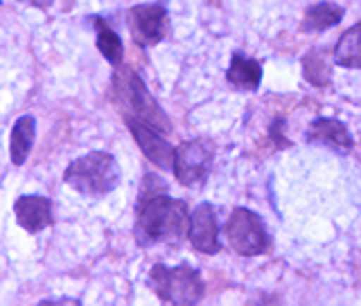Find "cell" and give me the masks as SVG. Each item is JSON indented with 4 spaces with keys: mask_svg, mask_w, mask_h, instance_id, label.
Segmentation results:
<instances>
[{
    "mask_svg": "<svg viewBox=\"0 0 361 306\" xmlns=\"http://www.w3.org/2000/svg\"><path fill=\"white\" fill-rule=\"evenodd\" d=\"M161 178L147 176L135 205V241L149 248L158 243H176L190 225L183 200L167 196Z\"/></svg>",
    "mask_w": 361,
    "mask_h": 306,
    "instance_id": "6da1fadb",
    "label": "cell"
},
{
    "mask_svg": "<svg viewBox=\"0 0 361 306\" xmlns=\"http://www.w3.org/2000/svg\"><path fill=\"white\" fill-rule=\"evenodd\" d=\"M63 180L79 194L88 198H99L111 194L120 183V167L116 158L104 151H93L77 158L66 169Z\"/></svg>",
    "mask_w": 361,
    "mask_h": 306,
    "instance_id": "7a4b0ae2",
    "label": "cell"
},
{
    "mask_svg": "<svg viewBox=\"0 0 361 306\" xmlns=\"http://www.w3.org/2000/svg\"><path fill=\"white\" fill-rule=\"evenodd\" d=\"M113 88H116L118 101L129 110L127 117L140 120L161 133L169 131V120L165 117L161 106L156 104V99L149 95V90L145 88L142 79L133 70H129V68H120L116 77H113Z\"/></svg>",
    "mask_w": 361,
    "mask_h": 306,
    "instance_id": "3957f363",
    "label": "cell"
},
{
    "mask_svg": "<svg viewBox=\"0 0 361 306\" xmlns=\"http://www.w3.org/2000/svg\"><path fill=\"white\" fill-rule=\"evenodd\" d=\"M149 286L163 302L176 306L197 304L203 298V281L190 266H154L149 273Z\"/></svg>",
    "mask_w": 361,
    "mask_h": 306,
    "instance_id": "277c9868",
    "label": "cell"
},
{
    "mask_svg": "<svg viewBox=\"0 0 361 306\" xmlns=\"http://www.w3.org/2000/svg\"><path fill=\"white\" fill-rule=\"evenodd\" d=\"M226 239H228V246L233 250L242 257L262 255L269 248V234L264 230V223L257 219V214L244 208H237L231 214L228 223H226Z\"/></svg>",
    "mask_w": 361,
    "mask_h": 306,
    "instance_id": "5b68a950",
    "label": "cell"
},
{
    "mask_svg": "<svg viewBox=\"0 0 361 306\" xmlns=\"http://www.w3.org/2000/svg\"><path fill=\"white\" fill-rule=\"evenodd\" d=\"M212 144L203 140L183 142L174 149V174L183 185L195 187L208 178L212 167Z\"/></svg>",
    "mask_w": 361,
    "mask_h": 306,
    "instance_id": "8992f818",
    "label": "cell"
},
{
    "mask_svg": "<svg viewBox=\"0 0 361 306\" xmlns=\"http://www.w3.org/2000/svg\"><path fill=\"white\" fill-rule=\"evenodd\" d=\"M129 32L140 48H152L161 43L167 30V9L163 3L135 5L129 9Z\"/></svg>",
    "mask_w": 361,
    "mask_h": 306,
    "instance_id": "52a82bcc",
    "label": "cell"
},
{
    "mask_svg": "<svg viewBox=\"0 0 361 306\" xmlns=\"http://www.w3.org/2000/svg\"><path fill=\"white\" fill-rule=\"evenodd\" d=\"M188 239L203 255L219 253V225L210 203H203L190 214Z\"/></svg>",
    "mask_w": 361,
    "mask_h": 306,
    "instance_id": "ba28073f",
    "label": "cell"
},
{
    "mask_svg": "<svg viewBox=\"0 0 361 306\" xmlns=\"http://www.w3.org/2000/svg\"><path fill=\"white\" fill-rule=\"evenodd\" d=\"M127 127L135 138V142H138L140 151L149 158L156 167L174 169V149L163 140L161 131H156L149 127V124H145L140 120H133V117H127Z\"/></svg>",
    "mask_w": 361,
    "mask_h": 306,
    "instance_id": "9c48e42d",
    "label": "cell"
},
{
    "mask_svg": "<svg viewBox=\"0 0 361 306\" xmlns=\"http://www.w3.org/2000/svg\"><path fill=\"white\" fill-rule=\"evenodd\" d=\"M14 214L16 221L23 230L37 234L45 228H50L54 217H52V200L45 196H20L14 203Z\"/></svg>",
    "mask_w": 361,
    "mask_h": 306,
    "instance_id": "30bf717a",
    "label": "cell"
},
{
    "mask_svg": "<svg viewBox=\"0 0 361 306\" xmlns=\"http://www.w3.org/2000/svg\"><path fill=\"white\" fill-rule=\"evenodd\" d=\"M307 140L323 146H332L334 151L341 153L353 149V138H350L348 129L338 120H330V117L316 120L307 131Z\"/></svg>",
    "mask_w": 361,
    "mask_h": 306,
    "instance_id": "8fae6325",
    "label": "cell"
},
{
    "mask_svg": "<svg viewBox=\"0 0 361 306\" xmlns=\"http://www.w3.org/2000/svg\"><path fill=\"white\" fill-rule=\"evenodd\" d=\"M34 135H37V120L32 115H23L14 122V129H11V162L23 165L27 160V155L32 151L34 144Z\"/></svg>",
    "mask_w": 361,
    "mask_h": 306,
    "instance_id": "7c38bea8",
    "label": "cell"
},
{
    "mask_svg": "<svg viewBox=\"0 0 361 306\" xmlns=\"http://www.w3.org/2000/svg\"><path fill=\"white\" fill-rule=\"evenodd\" d=\"M228 82L240 90H255L262 82V68L255 59H248L246 54L237 52L228 68Z\"/></svg>",
    "mask_w": 361,
    "mask_h": 306,
    "instance_id": "4fadbf2b",
    "label": "cell"
},
{
    "mask_svg": "<svg viewBox=\"0 0 361 306\" xmlns=\"http://www.w3.org/2000/svg\"><path fill=\"white\" fill-rule=\"evenodd\" d=\"M334 61L343 68H361V23L341 34L334 48Z\"/></svg>",
    "mask_w": 361,
    "mask_h": 306,
    "instance_id": "5bb4252c",
    "label": "cell"
},
{
    "mask_svg": "<svg viewBox=\"0 0 361 306\" xmlns=\"http://www.w3.org/2000/svg\"><path fill=\"white\" fill-rule=\"evenodd\" d=\"M343 18V9L334 3H319L307 9L302 18L305 32H323L327 27H334L338 20Z\"/></svg>",
    "mask_w": 361,
    "mask_h": 306,
    "instance_id": "9a60e30c",
    "label": "cell"
},
{
    "mask_svg": "<svg viewBox=\"0 0 361 306\" xmlns=\"http://www.w3.org/2000/svg\"><path fill=\"white\" fill-rule=\"evenodd\" d=\"M95 30H97V50L104 54V59L113 65H120L122 61V41L116 32H113L104 20L95 18Z\"/></svg>",
    "mask_w": 361,
    "mask_h": 306,
    "instance_id": "2e32d148",
    "label": "cell"
},
{
    "mask_svg": "<svg viewBox=\"0 0 361 306\" xmlns=\"http://www.w3.org/2000/svg\"><path fill=\"white\" fill-rule=\"evenodd\" d=\"M305 79L314 86H327L330 84V65H327L325 54L319 50H312L302 61Z\"/></svg>",
    "mask_w": 361,
    "mask_h": 306,
    "instance_id": "e0dca14e",
    "label": "cell"
},
{
    "mask_svg": "<svg viewBox=\"0 0 361 306\" xmlns=\"http://www.w3.org/2000/svg\"><path fill=\"white\" fill-rule=\"evenodd\" d=\"M27 3H32V5H48L50 0H27Z\"/></svg>",
    "mask_w": 361,
    "mask_h": 306,
    "instance_id": "ac0fdd59",
    "label": "cell"
}]
</instances>
